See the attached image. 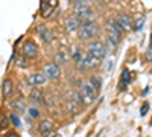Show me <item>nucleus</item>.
<instances>
[{"label": "nucleus", "instance_id": "f257e3e1", "mask_svg": "<svg viewBox=\"0 0 152 137\" xmlns=\"http://www.w3.org/2000/svg\"><path fill=\"white\" fill-rule=\"evenodd\" d=\"M97 24L94 21H88V23H84L82 26L79 28L78 31V38L82 40V41H87V40H91L94 38V37L97 35Z\"/></svg>", "mask_w": 152, "mask_h": 137}, {"label": "nucleus", "instance_id": "f03ea898", "mask_svg": "<svg viewBox=\"0 0 152 137\" xmlns=\"http://www.w3.org/2000/svg\"><path fill=\"white\" fill-rule=\"evenodd\" d=\"M87 52L90 55H93L96 59L102 61L107 56V44L102 43V41H91L90 44H88Z\"/></svg>", "mask_w": 152, "mask_h": 137}, {"label": "nucleus", "instance_id": "7ed1b4c3", "mask_svg": "<svg viewBox=\"0 0 152 137\" xmlns=\"http://www.w3.org/2000/svg\"><path fill=\"white\" fill-rule=\"evenodd\" d=\"M81 96H82V99H84V102L85 104H91L94 99H96V96H97V90H96V87L90 82V81H87V82H82V85H81Z\"/></svg>", "mask_w": 152, "mask_h": 137}, {"label": "nucleus", "instance_id": "20e7f679", "mask_svg": "<svg viewBox=\"0 0 152 137\" xmlns=\"http://www.w3.org/2000/svg\"><path fill=\"white\" fill-rule=\"evenodd\" d=\"M56 6H58V0H41L40 15H41L43 18H49V17L55 12Z\"/></svg>", "mask_w": 152, "mask_h": 137}, {"label": "nucleus", "instance_id": "39448f33", "mask_svg": "<svg viewBox=\"0 0 152 137\" xmlns=\"http://www.w3.org/2000/svg\"><path fill=\"white\" fill-rule=\"evenodd\" d=\"M107 32H108V37H111V38L117 40V41L122 40L123 29H122V26L116 20H108V23H107Z\"/></svg>", "mask_w": 152, "mask_h": 137}, {"label": "nucleus", "instance_id": "423d86ee", "mask_svg": "<svg viewBox=\"0 0 152 137\" xmlns=\"http://www.w3.org/2000/svg\"><path fill=\"white\" fill-rule=\"evenodd\" d=\"M47 82V76L44 73H32V75H29V76L26 78V84L29 85V87H32V89H37V87H41V85H44Z\"/></svg>", "mask_w": 152, "mask_h": 137}, {"label": "nucleus", "instance_id": "0eeeda50", "mask_svg": "<svg viewBox=\"0 0 152 137\" xmlns=\"http://www.w3.org/2000/svg\"><path fill=\"white\" fill-rule=\"evenodd\" d=\"M43 73L47 76V79H58L61 76V67L59 64L56 63H47L44 67H43Z\"/></svg>", "mask_w": 152, "mask_h": 137}, {"label": "nucleus", "instance_id": "6e6552de", "mask_svg": "<svg viewBox=\"0 0 152 137\" xmlns=\"http://www.w3.org/2000/svg\"><path fill=\"white\" fill-rule=\"evenodd\" d=\"M21 53L26 58H29V59H34L38 55V47H37V44L34 41L28 40V41H24L23 46H21Z\"/></svg>", "mask_w": 152, "mask_h": 137}, {"label": "nucleus", "instance_id": "1a4fd4ad", "mask_svg": "<svg viewBox=\"0 0 152 137\" xmlns=\"http://www.w3.org/2000/svg\"><path fill=\"white\" fill-rule=\"evenodd\" d=\"M116 21L122 26L123 31H129V29L134 28V20L129 14H126V12H119L116 15Z\"/></svg>", "mask_w": 152, "mask_h": 137}, {"label": "nucleus", "instance_id": "9d476101", "mask_svg": "<svg viewBox=\"0 0 152 137\" xmlns=\"http://www.w3.org/2000/svg\"><path fill=\"white\" fill-rule=\"evenodd\" d=\"M99 63L100 61L99 59H96L93 55H90V53H85V56L78 63V67L79 69H82V70H88V69H94V67H97L99 66Z\"/></svg>", "mask_w": 152, "mask_h": 137}, {"label": "nucleus", "instance_id": "9b49d317", "mask_svg": "<svg viewBox=\"0 0 152 137\" xmlns=\"http://www.w3.org/2000/svg\"><path fill=\"white\" fill-rule=\"evenodd\" d=\"M64 26H66V29L69 32H75V31H79V28L82 26V21H81V18L76 15V14H73V15H70V17L66 18Z\"/></svg>", "mask_w": 152, "mask_h": 137}, {"label": "nucleus", "instance_id": "f8f14e48", "mask_svg": "<svg viewBox=\"0 0 152 137\" xmlns=\"http://www.w3.org/2000/svg\"><path fill=\"white\" fill-rule=\"evenodd\" d=\"M73 11H75L76 15H82V14H85V12L91 11L90 9V0H75Z\"/></svg>", "mask_w": 152, "mask_h": 137}, {"label": "nucleus", "instance_id": "ddd939ff", "mask_svg": "<svg viewBox=\"0 0 152 137\" xmlns=\"http://www.w3.org/2000/svg\"><path fill=\"white\" fill-rule=\"evenodd\" d=\"M53 122L50 120V119H44L40 122V133L43 136H49V134H52L53 133Z\"/></svg>", "mask_w": 152, "mask_h": 137}, {"label": "nucleus", "instance_id": "4468645a", "mask_svg": "<svg viewBox=\"0 0 152 137\" xmlns=\"http://www.w3.org/2000/svg\"><path fill=\"white\" fill-rule=\"evenodd\" d=\"M37 32H38V35L41 37V40H43L44 43H50V41L53 40V34H52V31H49L46 26H43V24L37 28Z\"/></svg>", "mask_w": 152, "mask_h": 137}, {"label": "nucleus", "instance_id": "2eb2a0df", "mask_svg": "<svg viewBox=\"0 0 152 137\" xmlns=\"http://www.w3.org/2000/svg\"><path fill=\"white\" fill-rule=\"evenodd\" d=\"M129 82H131V70L129 69H125L123 72H122V75H120V81H119V89L120 90H125L126 87L129 85Z\"/></svg>", "mask_w": 152, "mask_h": 137}, {"label": "nucleus", "instance_id": "dca6fc26", "mask_svg": "<svg viewBox=\"0 0 152 137\" xmlns=\"http://www.w3.org/2000/svg\"><path fill=\"white\" fill-rule=\"evenodd\" d=\"M12 93H14V84H12L11 79H5L2 84V96L5 99H8L12 96Z\"/></svg>", "mask_w": 152, "mask_h": 137}, {"label": "nucleus", "instance_id": "f3484780", "mask_svg": "<svg viewBox=\"0 0 152 137\" xmlns=\"http://www.w3.org/2000/svg\"><path fill=\"white\" fill-rule=\"evenodd\" d=\"M9 108L12 110V113H23L26 110V105L21 99H14V101L9 102Z\"/></svg>", "mask_w": 152, "mask_h": 137}, {"label": "nucleus", "instance_id": "a211bd4d", "mask_svg": "<svg viewBox=\"0 0 152 137\" xmlns=\"http://www.w3.org/2000/svg\"><path fill=\"white\" fill-rule=\"evenodd\" d=\"M43 92L40 90V87H37V89H32L31 93H29V97H31V101H34L35 104H41L44 101V97H43Z\"/></svg>", "mask_w": 152, "mask_h": 137}, {"label": "nucleus", "instance_id": "6ab92c4d", "mask_svg": "<svg viewBox=\"0 0 152 137\" xmlns=\"http://www.w3.org/2000/svg\"><path fill=\"white\" fill-rule=\"evenodd\" d=\"M69 56H67V53H64V52H58L56 55H55V63L56 64H67V59Z\"/></svg>", "mask_w": 152, "mask_h": 137}, {"label": "nucleus", "instance_id": "aec40b11", "mask_svg": "<svg viewBox=\"0 0 152 137\" xmlns=\"http://www.w3.org/2000/svg\"><path fill=\"white\" fill-rule=\"evenodd\" d=\"M90 82L96 87V90H97V92H100V87H102V79H100V76H97V75H91Z\"/></svg>", "mask_w": 152, "mask_h": 137}, {"label": "nucleus", "instance_id": "412c9836", "mask_svg": "<svg viewBox=\"0 0 152 137\" xmlns=\"http://www.w3.org/2000/svg\"><path fill=\"white\" fill-rule=\"evenodd\" d=\"M9 120H11V123L14 127H21V119H20V116L17 114V113H12L11 116H9Z\"/></svg>", "mask_w": 152, "mask_h": 137}, {"label": "nucleus", "instance_id": "4be33fe9", "mask_svg": "<svg viewBox=\"0 0 152 137\" xmlns=\"http://www.w3.org/2000/svg\"><path fill=\"white\" fill-rule=\"evenodd\" d=\"M24 58H26V56H24V55H18V58H17V66L18 67H21V69H26L28 67V59H24Z\"/></svg>", "mask_w": 152, "mask_h": 137}, {"label": "nucleus", "instance_id": "5701e85b", "mask_svg": "<svg viewBox=\"0 0 152 137\" xmlns=\"http://www.w3.org/2000/svg\"><path fill=\"white\" fill-rule=\"evenodd\" d=\"M143 23H145V15H142L140 18H137V20L134 21V29H135V31H140V29L143 28Z\"/></svg>", "mask_w": 152, "mask_h": 137}, {"label": "nucleus", "instance_id": "b1692460", "mask_svg": "<svg viewBox=\"0 0 152 137\" xmlns=\"http://www.w3.org/2000/svg\"><path fill=\"white\" fill-rule=\"evenodd\" d=\"M28 114H29L32 119H37L38 116H40V111H38L37 108H29V110H28Z\"/></svg>", "mask_w": 152, "mask_h": 137}, {"label": "nucleus", "instance_id": "393cba45", "mask_svg": "<svg viewBox=\"0 0 152 137\" xmlns=\"http://www.w3.org/2000/svg\"><path fill=\"white\" fill-rule=\"evenodd\" d=\"M0 120H2V122H0V125H2V130H5V128L8 127V123H9V117L2 116V117H0Z\"/></svg>", "mask_w": 152, "mask_h": 137}, {"label": "nucleus", "instance_id": "a878e982", "mask_svg": "<svg viewBox=\"0 0 152 137\" xmlns=\"http://www.w3.org/2000/svg\"><path fill=\"white\" fill-rule=\"evenodd\" d=\"M145 58H146L148 61H152V46H149V49L146 51V53H145Z\"/></svg>", "mask_w": 152, "mask_h": 137}, {"label": "nucleus", "instance_id": "bb28decb", "mask_svg": "<svg viewBox=\"0 0 152 137\" xmlns=\"http://www.w3.org/2000/svg\"><path fill=\"white\" fill-rule=\"evenodd\" d=\"M148 108H149V104H148V102H145V104H143V107H142V113H140L142 116H145V114L148 113Z\"/></svg>", "mask_w": 152, "mask_h": 137}, {"label": "nucleus", "instance_id": "cd10ccee", "mask_svg": "<svg viewBox=\"0 0 152 137\" xmlns=\"http://www.w3.org/2000/svg\"><path fill=\"white\" fill-rule=\"evenodd\" d=\"M5 137H18V134H17L15 131H9V133H6Z\"/></svg>", "mask_w": 152, "mask_h": 137}, {"label": "nucleus", "instance_id": "c85d7f7f", "mask_svg": "<svg viewBox=\"0 0 152 137\" xmlns=\"http://www.w3.org/2000/svg\"><path fill=\"white\" fill-rule=\"evenodd\" d=\"M149 46H152V34H151V44Z\"/></svg>", "mask_w": 152, "mask_h": 137}, {"label": "nucleus", "instance_id": "c756f323", "mask_svg": "<svg viewBox=\"0 0 152 137\" xmlns=\"http://www.w3.org/2000/svg\"><path fill=\"white\" fill-rule=\"evenodd\" d=\"M91 2H100V0H91Z\"/></svg>", "mask_w": 152, "mask_h": 137}, {"label": "nucleus", "instance_id": "7c9ffc66", "mask_svg": "<svg viewBox=\"0 0 152 137\" xmlns=\"http://www.w3.org/2000/svg\"><path fill=\"white\" fill-rule=\"evenodd\" d=\"M56 137H59V136H56Z\"/></svg>", "mask_w": 152, "mask_h": 137}]
</instances>
